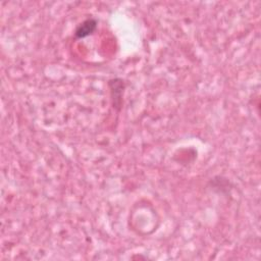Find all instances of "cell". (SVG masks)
Masks as SVG:
<instances>
[{
    "label": "cell",
    "mask_w": 261,
    "mask_h": 261,
    "mask_svg": "<svg viewBox=\"0 0 261 261\" xmlns=\"http://www.w3.org/2000/svg\"><path fill=\"white\" fill-rule=\"evenodd\" d=\"M97 28V21L94 18H88L84 20L82 23L79 24V27L75 29L74 35L79 39L86 38L94 33V31Z\"/></svg>",
    "instance_id": "cell-2"
},
{
    "label": "cell",
    "mask_w": 261,
    "mask_h": 261,
    "mask_svg": "<svg viewBox=\"0 0 261 261\" xmlns=\"http://www.w3.org/2000/svg\"><path fill=\"white\" fill-rule=\"evenodd\" d=\"M108 86L111 92L113 107L117 110L120 109L122 103V94L124 89V83L120 79H113L108 82Z\"/></svg>",
    "instance_id": "cell-1"
}]
</instances>
